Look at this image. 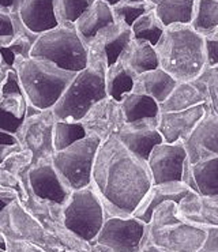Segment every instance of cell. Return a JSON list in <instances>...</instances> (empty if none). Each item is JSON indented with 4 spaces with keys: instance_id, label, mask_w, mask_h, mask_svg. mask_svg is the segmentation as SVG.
<instances>
[{
    "instance_id": "10",
    "label": "cell",
    "mask_w": 218,
    "mask_h": 252,
    "mask_svg": "<svg viewBox=\"0 0 218 252\" xmlns=\"http://www.w3.org/2000/svg\"><path fill=\"white\" fill-rule=\"evenodd\" d=\"M187 152L183 142H162L154 147L148 158V166L153 184L182 182Z\"/></svg>"
},
{
    "instance_id": "39",
    "label": "cell",
    "mask_w": 218,
    "mask_h": 252,
    "mask_svg": "<svg viewBox=\"0 0 218 252\" xmlns=\"http://www.w3.org/2000/svg\"><path fill=\"white\" fill-rule=\"evenodd\" d=\"M102 1H105V3H108L109 6L113 7L115 4H118L119 1H122V0H102Z\"/></svg>"
},
{
    "instance_id": "33",
    "label": "cell",
    "mask_w": 218,
    "mask_h": 252,
    "mask_svg": "<svg viewBox=\"0 0 218 252\" xmlns=\"http://www.w3.org/2000/svg\"><path fill=\"white\" fill-rule=\"evenodd\" d=\"M201 78L206 88V106L207 113L218 116V71L216 68H209L201 74Z\"/></svg>"
},
{
    "instance_id": "32",
    "label": "cell",
    "mask_w": 218,
    "mask_h": 252,
    "mask_svg": "<svg viewBox=\"0 0 218 252\" xmlns=\"http://www.w3.org/2000/svg\"><path fill=\"white\" fill-rule=\"evenodd\" d=\"M152 7L148 1H139V3H134V1H127V0H122L118 4L112 7L113 18L115 21H119L122 24L127 25L131 28L134 22L138 18L143 15L145 12H148Z\"/></svg>"
},
{
    "instance_id": "19",
    "label": "cell",
    "mask_w": 218,
    "mask_h": 252,
    "mask_svg": "<svg viewBox=\"0 0 218 252\" xmlns=\"http://www.w3.org/2000/svg\"><path fill=\"white\" fill-rule=\"evenodd\" d=\"M18 15L22 24L35 34H41L59 25L55 0H21Z\"/></svg>"
},
{
    "instance_id": "23",
    "label": "cell",
    "mask_w": 218,
    "mask_h": 252,
    "mask_svg": "<svg viewBox=\"0 0 218 252\" xmlns=\"http://www.w3.org/2000/svg\"><path fill=\"white\" fill-rule=\"evenodd\" d=\"M119 60L135 76L159 67L158 58L153 45L134 37L127 44V47L124 48Z\"/></svg>"
},
{
    "instance_id": "37",
    "label": "cell",
    "mask_w": 218,
    "mask_h": 252,
    "mask_svg": "<svg viewBox=\"0 0 218 252\" xmlns=\"http://www.w3.org/2000/svg\"><path fill=\"white\" fill-rule=\"evenodd\" d=\"M19 3H21V0H0V10L7 14L18 12Z\"/></svg>"
},
{
    "instance_id": "16",
    "label": "cell",
    "mask_w": 218,
    "mask_h": 252,
    "mask_svg": "<svg viewBox=\"0 0 218 252\" xmlns=\"http://www.w3.org/2000/svg\"><path fill=\"white\" fill-rule=\"evenodd\" d=\"M179 217L206 229H218V195L201 196L191 192L176 205Z\"/></svg>"
},
{
    "instance_id": "15",
    "label": "cell",
    "mask_w": 218,
    "mask_h": 252,
    "mask_svg": "<svg viewBox=\"0 0 218 252\" xmlns=\"http://www.w3.org/2000/svg\"><path fill=\"white\" fill-rule=\"evenodd\" d=\"M29 183L33 192L44 200L53 203H65L70 198V187L65 184L59 172L51 164L37 165L29 172Z\"/></svg>"
},
{
    "instance_id": "5",
    "label": "cell",
    "mask_w": 218,
    "mask_h": 252,
    "mask_svg": "<svg viewBox=\"0 0 218 252\" xmlns=\"http://www.w3.org/2000/svg\"><path fill=\"white\" fill-rule=\"evenodd\" d=\"M146 233L161 252H199L207 239V229L179 217L175 202H165L154 210Z\"/></svg>"
},
{
    "instance_id": "31",
    "label": "cell",
    "mask_w": 218,
    "mask_h": 252,
    "mask_svg": "<svg viewBox=\"0 0 218 252\" xmlns=\"http://www.w3.org/2000/svg\"><path fill=\"white\" fill-rule=\"evenodd\" d=\"M95 0H55V12L59 24H75L78 18Z\"/></svg>"
},
{
    "instance_id": "2",
    "label": "cell",
    "mask_w": 218,
    "mask_h": 252,
    "mask_svg": "<svg viewBox=\"0 0 218 252\" xmlns=\"http://www.w3.org/2000/svg\"><path fill=\"white\" fill-rule=\"evenodd\" d=\"M154 49L159 68L168 72L177 83L192 82L206 70L203 37L189 24L166 26Z\"/></svg>"
},
{
    "instance_id": "22",
    "label": "cell",
    "mask_w": 218,
    "mask_h": 252,
    "mask_svg": "<svg viewBox=\"0 0 218 252\" xmlns=\"http://www.w3.org/2000/svg\"><path fill=\"white\" fill-rule=\"evenodd\" d=\"M199 104H206V88L201 78L192 82L177 83L171 95L159 104L161 112H176L188 109Z\"/></svg>"
},
{
    "instance_id": "21",
    "label": "cell",
    "mask_w": 218,
    "mask_h": 252,
    "mask_svg": "<svg viewBox=\"0 0 218 252\" xmlns=\"http://www.w3.org/2000/svg\"><path fill=\"white\" fill-rule=\"evenodd\" d=\"M115 22L112 7L102 0H95L75 22V29L86 45L94 38L102 28Z\"/></svg>"
},
{
    "instance_id": "7",
    "label": "cell",
    "mask_w": 218,
    "mask_h": 252,
    "mask_svg": "<svg viewBox=\"0 0 218 252\" xmlns=\"http://www.w3.org/2000/svg\"><path fill=\"white\" fill-rule=\"evenodd\" d=\"M101 142V136L89 132L86 138L75 142L64 150L55 152L52 165L71 191H77L92 184L93 165Z\"/></svg>"
},
{
    "instance_id": "35",
    "label": "cell",
    "mask_w": 218,
    "mask_h": 252,
    "mask_svg": "<svg viewBox=\"0 0 218 252\" xmlns=\"http://www.w3.org/2000/svg\"><path fill=\"white\" fill-rule=\"evenodd\" d=\"M25 118L15 116L11 112L6 111L0 106V131H4L8 134L17 135L18 131L21 129Z\"/></svg>"
},
{
    "instance_id": "20",
    "label": "cell",
    "mask_w": 218,
    "mask_h": 252,
    "mask_svg": "<svg viewBox=\"0 0 218 252\" xmlns=\"http://www.w3.org/2000/svg\"><path fill=\"white\" fill-rule=\"evenodd\" d=\"M177 86V82L162 68L146 71L135 76L132 93L152 97L158 104H162Z\"/></svg>"
},
{
    "instance_id": "8",
    "label": "cell",
    "mask_w": 218,
    "mask_h": 252,
    "mask_svg": "<svg viewBox=\"0 0 218 252\" xmlns=\"http://www.w3.org/2000/svg\"><path fill=\"white\" fill-rule=\"evenodd\" d=\"M64 209L65 228L79 239L93 241L105 220L104 207L93 184L72 191Z\"/></svg>"
},
{
    "instance_id": "14",
    "label": "cell",
    "mask_w": 218,
    "mask_h": 252,
    "mask_svg": "<svg viewBox=\"0 0 218 252\" xmlns=\"http://www.w3.org/2000/svg\"><path fill=\"white\" fill-rule=\"evenodd\" d=\"M132 38L131 28L127 25L115 21L108 25L94 35L88 45L89 55H95L105 60L106 67L115 64L122 56L124 48Z\"/></svg>"
},
{
    "instance_id": "29",
    "label": "cell",
    "mask_w": 218,
    "mask_h": 252,
    "mask_svg": "<svg viewBox=\"0 0 218 252\" xmlns=\"http://www.w3.org/2000/svg\"><path fill=\"white\" fill-rule=\"evenodd\" d=\"M164 30H165V26L159 21V18L153 11V8H150L148 12L141 15L131 26V32H132L134 38L148 41L153 47L158 42Z\"/></svg>"
},
{
    "instance_id": "1",
    "label": "cell",
    "mask_w": 218,
    "mask_h": 252,
    "mask_svg": "<svg viewBox=\"0 0 218 252\" xmlns=\"http://www.w3.org/2000/svg\"><path fill=\"white\" fill-rule=\"evenodd\" d=\"M92 184L101 199L105 218L130 217L153 186L148 162L138 158L113 134L101 142Z\"/></svg>"
},
{
    "instance_id": "4",
    "label": "cell",
    "mask_w": 218,
    "mask_h": 252,
    "mask_svg": "<svg viewBox=\"0 0 218 252\" xmlns=\"http://www.w3.org/2000/svg\"><path fill=\"white\" fill-rule=\"evenodd\" d=\"M12 68L30 105L38 111L52 109L77 72L65 71L49 60L17 58Z\"/></svg>"
},
{
    "instance_id": "13",
    "label": "cell",
    "mask_w": 218,
    "mask_h": 252,
    "mask_svg": "<svg viewBox=\"0 0 218 252\" xmlns=\"http://www.w3.org/2000/svg\"><path fill=\"white\" fill-rule=\"evenodd\" d=\"M191 165L203 159L218 157V116L206 113L192 134L183 142Z\"/></svg>"
},
{
    "instance_id": "9",
    "label": "cell",
    "mask_w": 218,
    "mask_h": 252,
    "mask_svg": "<svg viewBox=\"0 0 218 252\" xmlns=\"http://www.w3.org/2000/svg\"><path fill=\"white\" fill-rule=\"evenodd\" d=\"M146 236V223L134 216L104 220L94 243L112 252H138Z\"/></svg>"
},
{
    "instance_id": "11",
    "label": "cell",
    "mask_w": 218,
    "mask_h": 252,
    "mask_svg": "<svg viewBox=\"0 0 218 252\" xmlns=\"http://www.w3.org/2000/svg\"><path fill=\"white\" fill-rule=\"evenodd\" d=\"M115 135L125 149L143 161H148L154 147L164 142L158 131V118L124 123Z\"/></svg>"
},
{
    "instance_id": "42",
    "label": "cell",
    "mask_w": 218,
    "mask_h": 252,
    "mask_svg": "<svg viewBox=\"0 0 218 252\" xmlns=\"http://www.w3.org/2000/svg\"><path fill=\"white\" fill-rule=\"evenodd\" d=\"M0 62H1V59H0Z\"/></svg>"
},
{
    "instance_id": "18",
    "label": "cell",
    "mask_w": 218,
    "mask_h": 252,
    "mask_svg": "<svg viewBox=\"0 0 218 252\" xmlns=\"http://www.w3.org/2000/svg\"><path fill=\"white\" fill-rule=\"evenodd\" d=\"M191 192H194V191H191L183 182L153 184L132 216L148 225L152 220L154 210L158 206L165 202H175L177 205L180 200L184 199Z\"/></svg>"
},
{
    "instance_id": "30",
    "label": "cell",
    "mask_w": 218,
    "mask_h": 252,
    "mask_svg": "<svg viewBox=\"0 0 218 252\" xmlns=\"http://www.w3.org/2000/svg\"><path fill=\"white\" fill-rule=\"evenodd\" d=\"M191 26L205 34L218 26V0H195Z\"/></svg>"
},
{
    "instance_id": "34",
    "label": "cell",
    "mask_w": 218,
    "mask_h": 252,
    "mask_svg": "<svg viewBox=\"0 0 218 252\" xmlns=\"http://www.w3.org/2000/svg\"><path fill=\"white\" fill-rule=\"evenodd\" d=\"M202 37H203V42H205L207 67L216 68L218 67V26L205 34H202Z\"/></svg>"
},
{
    "instance_id": "36",
    "label": "cell",
    "mask_w": 218,
    "mask_h": 252,
    "mask_svg": "<svg viewBox=\"0 0 218 252\" xmlns=\"http://www.w3.org/2000/svg\"><path fill=\"white\" fill-rule=\"evenodd\" d=\"M14 34V24H12L11 14L0 10V37Z\"/></svg>"
},
{
    "instance_id": "6",
    "label": "cell",
    "mask_w": 218,
    "mask_h": 252,
    "mask_svg": "<svg viewBox=\"0 0 218 252\" xmlns=\"http://www.w3.org/2000/svg\"><path fill=\"white\" fill-rule=\"evenodd\" d=\"M30 58L52 62L65 71L79 72L89 63V48L74 24H59L41 33L31 48Z\"/></svg>"
},
{
    "instance_id": "12",
    "label": "cell",
    "mask_w": 218,
    "mask_h": 252,
    "mask_svg": "<svg viewBox=\"0 0 218 252\" xmlns=\"http://www.w3.org/2000/svg\"><path fill=\"white\" fill-rule=\"evenodd\" d=\"M206 113V104H199L184 111L159 112V134L166 143L184 142Z\"/></svg>"
},
{
    "instance_id": "17",
    "label": "cell",
    "mask_w": 218,
    "mask_h": 252,
    "mask_svg": "<svg viewBox=\"0 0 218 252\" xmlns=\"http://www.w3.org/2000/svg\"><path fill=\"white\" fill-rule=\"evenodd\" d=\"M14 34L0 37V64L12 68L17 58H30L31 48L40 34L30 32L21 21L18 12H12Z\"/></svg>"
},
{
    "instance_id": "40",
    "label": "cell",
    "mask_w": 218,
    "mask_h": 252,
    "mask_svg": "<svg viewBox=\"0 0 218 252\" xmlns=\"http://www.w3.org/2000/svg\"><path fill=\"white\" fill-rule=\"evenodd\" d=\"M127 1H134V3H139V1H145V0H127Z\"/></svg>"
},
{
    "instance_id": "3",
    "label": "cell",
    "mask_w": 218,
    "mask_h": 252,
    "mask_svg": "<svg viewBox=\"0 0 218 252\" xmlns=\"http://www.w3.org/2000/svg\"><path fill=\"white\" fill-rule=\"evenodd\" d=\"M105 60L89 55L86 68L77 72L58 102L52 106L56 122H82L101 101L108 98L105 86Z\"/></svg>"
},
{
    "instance_id": "28",
    "label": "cell",
    "mask_w": 218,
    "mask_h": 252,
    "mask_svg": "<svg viewBox=\"0 0 218 252\" xmlns=\"http://www.w3.org/2000/svg\"><path fill=\"white\" fill-rule=\"evenodd\" d=\"M88 134V128L83 122H55L51 132L53 150H64L75 142L86 138Z\"/></svg>"
},
{
    "instance_id": "27",
    "label": "cell",
    "mask_w": 218,
    "mask_h": 252,
    "mask_svg": "<svg viewBox=\"0 0 218 252\" xmlns=\"http://www.w3.org/2000/svg\"><path fill=\"white\" fill-rule=\"evenodd\" d=\"M135 75L125 65L118 60L115 64L106 68L105 86L106 95L115 102H120L128 93L132 92Z\"/></svg>"
},
{
    "instance_id": "25",
    "label": "cell",
    "mask_w": 218,
    "mask_h": 252,
    "mask_svg": "<svg viewBox=\"0 0 218 252\" xmlns=\"http://www.w3.org/2000/svg\"><path fill=\"white\" fill-rule=\"evenodd\" d=\"M124 123H132L142 119H153L159 116V104L152 97L143 94L128 93L119 102Z\"/></svg>"
},
{
    "instance_id": "26",
    "label": "cell",
    "mask_w": 218,
    "mask_h": 252,
    "mask_svg": "<svg viewBox=\"0 0 218 252\" xmlns=\"http://www.w3.org/2000/svg\"><path fill=\"white\" fill-rule=\"evenodd\" d=\"M191 165V164H189ZM194 192L201 196L218 195V157L203 159L191 165Z\"/></svg>"
},
{
    "instance_id": "41",
    "label": "cell",
    "mask_w": 218,
    "mask_h": 252,
    "mask_svg": "<svg viewBox=\"0 0 218 252\" xmlns=\"http://www.w3.org/2000/svg\"><path fill=\"white\" fill-rule=\"evenodd\" d=\"M216 70H217V71H218V67H216Z\"/></svg>"
},
{
    "instance_id": "38",
    "label": "cell",
    "mask_w": 218,
    "mask_h": 252,
    "mask_svg": "<svg viewBox=\"0 0 218 252\" xmlns=\"http://www.w3.org/2000/svg\"><path fill=\"white\" fill-rule=\"evenodd\" d=\"M18 145V138L17 135L8 134V132H4V131H0V147L3 146H15Z\"/></svg>"
},
{
    "instance_id": "24",
    "label": "cell",
    "mask_w": 218,
    "mask_h": 252,
    "mask_svg": "<svg viewBox=\"0 0 218 252\" xmlns=\"http://www.w3.org/2000/svg\"><path fill=\"white\" fill-rule=\"evenodd\" d=\"M164 26L191 24L195 0H146Z\"/></svg>"
}]
</instances>
